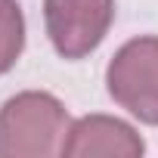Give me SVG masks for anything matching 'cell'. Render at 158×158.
Listing matches in <instances>:
<instances>
[{"mask_svg": "<svg viewBox=\"0 0 158 158\" xmlns=\"http://www.w3.org/2000/svg\"><path fill=\"white\" fill-rule=\"evenodd\" d=\"M71 127L68 109L44 90L16 93L0 106V158H53L62 155Z\"/></svg>", "mask_w": 158, "mask_h": 158, "instance_id": "obj_1", "label": "cell"}, {"mask_svg": "<svg viewBox=\"0 0 158 158\" xmlns=\"http://www.w3.org/2000/svg\"><path fill=\"white\" fill-rule=\"evenodd\" d=\"M109 96L143 124H158V37L127 40L106 68Z\"/></svg>", "mask_w": 158, "mask_h": 158, "instance_id": "obj_2", "label": "cell"}, {"mask_svg": "<svg viewBox=\"0 0 158 158\" xmlns=\"http://www.w3.org/2000/svg\"><path fill=\"white\" fill-rule=\"evenodd\" d=\"M25 50V16L16 0H0V74L13 71Z\"/></svg>", "mask_w": 158, "mask_h": 158, "instance_id": "obj_5", "label": "cell"}, {"mask_svg": "<svg viewBox=\"0 0 158 158\" xmlns=\"http://www.w3.org/2000/svg\"><path fill=\"white\" fill-rule=\"evenodd\" d=\"M143 152V136L112 115H84L71 121L62 143L65 158H139Z\"/></svg>", "mask_w": 158, "mask_h": 158, "instance_id": "obj_4", "label": "cell"}, {"mask_svg": "<svg viewBox=\"0 0 158 158\" xmlns=\"http://www.w3.org/2000/svg\"><path fill=\"white\" fill-rule=\"evenodd\" d=\"M44 22L62 59L90 56L115 22V0H44Z\"/></svg>", "mask_w": 158, "mask_h": 158, "instance_id": "obj_3", "label": "cell"}]
</instances>
